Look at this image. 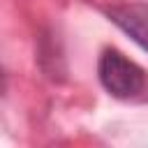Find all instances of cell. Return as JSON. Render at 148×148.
<instances>
[{
	"instance_id": "cell-1",
	"label": "cell",
	"mask_w": 148,
	"mask_h": 148,
	"mask_svg": "<svg viewBox=\"0 0 148 148\" xmlns=\"http://www.w3.org/2000/svg\"><path fill=\"white\" fill-rule=\"evenodd\" d=\"M97 79L102 88L116 99H134L148 88L146 69L113 46H106L99 53Z\"/></svg>"
},
{
	"instance_id": "cell-2",
	"label": "cell",
	"mask_w": 148,
	"mask_h": 148,
	"mask_svg": "<svg viewBox=\"0 0 148 148\" xmlns=\"http://www.w3.org/2000/svg\"><path fill=\"white\" fill-rule=\"evenodd\" d=\"M104 14L132 42H136L143 51H148V5L146 2L113 5V7H106Z\"/></svg>"
}]
</instances>
